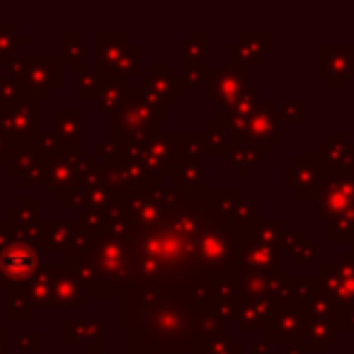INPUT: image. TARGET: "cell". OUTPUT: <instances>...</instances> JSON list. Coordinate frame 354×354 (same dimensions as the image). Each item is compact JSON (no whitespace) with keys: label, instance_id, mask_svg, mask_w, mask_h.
Instances as JSON below:
<instances>
[{"label":"cell","instance_id":"cell-5","mask_svg":"<svg viewBox=\"0 0 354 354\" xmlns=\"http://www.w3.org/2000/svg\"><path fill=\"white\" fill-rule=\"evenodd\" d=\"M97 85H100V73L97 71H80V78L75 83V93L80 97H93L97 93Z\"/></svg>","mask_w":354,"mask_h":354},{"label":"cell","instance_id":"cell-3","mask_svg":"<svg viewBox=\"0 0 354 354\" xmlns=\"http://www.w3.org/2000/svg\"><path fill=\"white\" fill-rule=\"evenodd\" d=\"M37 248L25 241H10L0 248V279L25 281L37 262Z\"/></svg>","mask_w":354,"mask_h":354},{"label":"cell","instance_id":"cell-8","mask_svg":"<svg viewBox=\"0 0 354 354\" xmlns=\"http://www.w3.org/2000/svg\"><path fill=\"white\" fill-rule=\"evenodd\" d=\"M0 354H6V335L0 333Z\"/></svg>","mask_w":354,"mask_h":354},{"label":"cell","instance_id":"cell-6","mask_svg":"<svg viewBox=\"0 0 354 354\" xmlns=\"http://www.w3.org/2000/svg\"><path fill=\"white\" fill-rule=\"evenodd\" d=\"M8 30H10V25H0V61H10L17 54V39L6 35Z\"/></svg>","mask_w":354,"mask_h":354},{"label":"cell","instance_id":"cell-2","mask_svg":"<svg viewBox=\"0 0 354 354\" xmlns=\"http://www.w3.org/2000/svg\"><path fill=\"white\" fill-rule=\"evenodd\" d=\"M20 83L27 95L37 97V95H49L54 88L61 85V66L51 56H30L22 64L20 71ZM15 78V80H17Z\"/></svg>","mask_w":354,"mask_h":354},{"label":"cell","instance_id":"cell-4","mask_svg":"<svg viewBox=\"0 0 354 354\" xmlns=\"http://www.w3.org/2000/svg\"><path fill=\"white\" fill-rule=\"evenodd\" d=\"M51 127H54L59 143L75 146V143L83 141V112H71V109L54 112L51 114Z\"/></svg>","mask_w":354,"mask_h":354},{"label":"cell","instance_id":"cell-7","mask_svg":"<svg viewBox=\"0 0 354 354\" xmlns=\"http://www.w3.org/2000/svg\"><path fill=\"white\" fill-rule=\"evenodd\" d=\"M3 156H8V136L0 131V158Z\"/></svg>","mask_w":354,"mask_h":354},{"label":"cell","instance_id":"cell-1","mask_svg":"<svg viewBox=\"0 0 354 354\" xmlns=\"http://www.w3.org/2000/svg\"><path fill=\"white\" fill-rule=\"evenodd\" d=\"M37 102L32 95H22L10 102H0V131L6 136L20 138V143H27L37 133Z\"/></svg>","mask_w":354,"mask_h":354}]
</instances>
